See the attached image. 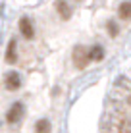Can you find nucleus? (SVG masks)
Masks as SVG:
<instances>
[{
	"label": "nucleus",
	"instance_id": "f257e3e1",
	"mask_svg": "<svg viewBox=\"0 0 131 133\" xmlns=\"http://www.w3.org/2000/svg\"><path fill=\"white\" fill-rule=\"evenodd\" d=\"M71 58H73V64L77 66V70H85V68H87V64L91 62V54H89V50L85 48V46H81V44L73 48Z\"/></svg>",
	"mask_w": 131,
	"mask_h": 133
},
{
	"label": "nucleus",
	"instance_id": "f03ea898",
	"mask_svg": "<svg viewBox=\"0 0 131 133\" xmlns=\"http://www.w3.org/2000/svg\"><path fill=\"white\" fill-rule=\"evenodd\" d=\"M21 116H23V104H21V102H16L10 110H8L6 120H8V123H17V122L21 120Z\"/></svg>",
	"mask_w": 131,
	"mask_h": 133
},
{
	"label": "nucleus",
	"instance_id": "7ed1b4c3",
	"mask_svg": "<svg viewBox=\"0 0 131 133\" xmlns=\"http://www.w3.org/2000/svg\"><path fill=\"white\" fill-rule=\"evenodd\" d=\"M19 31H21V35H23L25 39H33L35 29H33V23H31L29 17H21L19 19Z\"/></svg>",
	"mask_w": 131,
	"mask_h": 133
},
{
	"label": "nucleus",
	"instance_id": "20e7f679",
	"mask_svg": "<svg viewBox=\"0 0 131 133\" xmlns=\"http://www.w3.org/2000/svg\"><path fill=\"white\" fill-rule=\"evenodd\" d=\"M19 87H21L19 73H16V71L8 73V75H6V89H10V91H17Z\"/></svg>",
	"mask_w": 131,
	"mask_h": 133
},
{
	"label": "nucleus",
	"instance_id": "39448f33",
	"mask_svg": "<svg viewBox=\"0 0 131 133\" xmlns=\"http://www.w3.org/2000/svg\"><path fill=\"white\" fill-rule=\"evenodd\" d=\"M56 12L60 14L62 19H70L71 17V8L66 0H56Z\"/></svg>",
	"mask_w": 131,
	"mask_h": 133
},
{
	"label": "nucleus",
	"instance_id": "423d86ee",
	"mask_svg": "<svg viewBox=\"0 0 131 133\" xmlns=\"http://www.w3.org/2000/svg\"><path fill=\"white\" fill-rule=\"evenodd\" d=\"M118 14L121 19H131V2H121L118 8Z\"/></svg>",
	"mask_w": 131,
	"mask_h": 133
},
{
	"label": "nucleus",
	"instance_id": "0eeeda50",
	"mask_svg": "<svg viewBox=\"0 0 131 133\" xmlns=\"http://www.w3.org/2000/svg\"><path fill=\"white\" fill-rule=\"evenodd\" d=\"M16 41L8 43V50H6V62L8 64H16Z\"/></svg>",
	"mask_w": 131,
	"mask_h": 133
},
{
	"label": "nucleus",
	"instance_id": "6e6552de",
	"mask_svg": "<svg viewBox=\"0 0 131 133\" xmlns=\"http://www.w3.org/2000/svg\"><path fill=\"white\" fill-rule=\"evenodd\" d=\"M89 54H91V60H102L104 58V48L96 44V46H93L89 50Z\"/></svg>",
	"mask_w": 131,
	"mask_h": 133
},
{
	"label": "nucleus",
	"instance_id": "1a4fd4ad",
	"mask_svg": "<svg viewBox=\"0 0 131 133\" xmlns=\"http://www.w3.org/2000/svg\"><path fill=\"white\" fill-rule=\"evenodd\" d=\"M35 129H37V133H48L50 131V123H48V120H39Z\"/></svg>",
	"mask_w": 131,
	"mask_h": 133
},
{
	"label": "nucleus",
	"instance_id": "9d476101",
	"mask_svg": "<svg viewBox=\"0 0 131 133\" xmlns=\"http://www.w3.org/2000/svg\"><path fill=\"white\" fill-rule=\"evenodd\" d=\"M108 31H110V35H112V37H116V35L120 33V31H118V25H116L114 21H108Z\"/></svg>",
	"mask_w": 131,
	"mask_h": 133
}]
</instances>
